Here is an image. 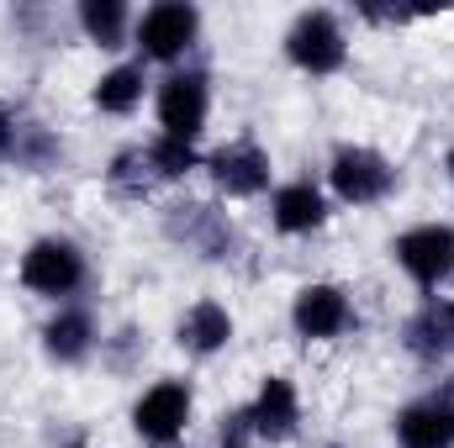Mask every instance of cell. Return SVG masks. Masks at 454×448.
Segmentation results:
<instances>
[{
    "instance_id": "12",
    "label": "cell",
    "mask_w": 454,
    "mask_h": 448,
    "mask_svg": "<svg viewBox=\"0 0 454 448\" xmlns=\"http://www.w3.org/2000/svg\"><path fill=\"white\" fill-rule=\"evenodd\" d=\"M270 222H275V232H286V237H312V232H323V227H328V196H323V185H312V180H286V185H275V196H270Z\"/></svg>"
},
{
    "instance_id": "23",
    "label": "cell",
    "mask_w": 454,
    "mask_h": 448,
    "mask_svg": "<svg viewBox=\"0 0 454 448\" xmlns=\"http://www.w3.org/2000/svg\"><path fill=\"white\" fill-rule=\"evenodd\" d=\"M450 328H454V301H450Z\"/></svg>"
},
{
    "instance_id": "3",
    "label": "cell",
    "mask_w": 454,
    "mask_h": 448,
    "mask_svg": "<svg viewBox=\"0 0 454 448\" xmlns=\"http://www.w3.org/2000/svg\"><path fill=\"white\" fill-rule=\"evenodd\" d=\"M328 185L343 206H380L396 190V164L364 143H343L328 158Z\"/></svg>"
},
{
    "instance_id": "8",
    "label": "cell",
    "mask_w": 454,
    "mask_h": 448,
    "mask_svg": "<svg viewBox=\"0 0 454 448\" xmlns=\"http://www.w3.org/2000/svg\"><path fill=\"white\" fill-rule=\"evenodd\" d=\"M201 169L212 174V185H217L223 196H232V201H254V196H264V190H270V174H275L270 153H264L254 137H232V143H223Z\"/></svg>"
},
{
    "instance_id": "5",
    "label": "cell",
    "mask_w": 454,
    "mask_h": 448,
    "mask_svg": "<svg viewBox=\"0 0 454 448\" xmlns=\"http://www.w3.org/2000/svg\"><path fill=\"white\" fill-rule=\"evenodd\" d=\"M391 259L396 269L418 285V290H439L454 274V227L450 222H418L402 237H391Z\"/></svg>"
},
{
    "instance_id": "18",
    "label": "cell",
    "mask_w": 454,
    "mask_h": 448,
    "mask_svg": "<svg viewBox=\"0 0 454 448\" xmlns=\"http://www.w3.org/2000/svg\"><path fill=\"white\" fill-rule=\"evenodd\" d=\"M80 32L96 42V48H121L127 32H132V11L121 0H80Z\"/></svg>"
},
{
    "instance_id": "11",
    "label": "cell",
    "mask_w": 454,
    "mask_h": 448,
    "mask_svg": "<svg viewBox=\"0 0 454 448\" xmlns=\"http://www.w3.org/2000/svg\"><path fill=\"white\" fill-rule=\"evenodd\" d=\"M396 448H454V396L434 390L396 412Z\"/></svg>"
},
{
    "instance_id": "22",
    "label": "cell",
    "mask_w": 454,
    "mask_h": 448,
    "mask_svg": "<svg viewBox=\"0 0 454 448\" xmlns=\"http://www.w3.org/2000/svg\"><path fill=\"white\" fill-rule=\"evenodd\" d=\"M444 174H450V185H454V143H450V153H444Z\"/></svg>"
},
{
    "instance_id": "15",
    "label": "cell",
    "mask_w": 454,
    "mask_h": 448,
    "mask_svg": "<svg viewBox=\"0 0 454 448\" xmlns=\"http://www.w3.org/2000/svg\"><path fill=\"white\" fill-rule=\"evenodd\" d=\"M90 348H96V317L85 306H59L43 322V353L53 364H80L90 359Z\"/></svg>"
},
{
    "instance_id": "6",
    "label": "cell",
    "mask_w": 454,
    "mask_h": 448,
    "mask_svg": "<svg viewBox=\"0 0 454 448\" xmlns=\"http://www.w3.org/2000/svg\"><path fill=\"white\" fill-rule=\"evenodd\" d=\"M21 285L32 290V296H43V301H64V296H74L80 285H85V253H80V243H69V237H37L27 253H21Z\"/></svg>"
},
{
    "instance_id": "13",
    "label": "cell",
    "mask_w": 454,
    "mask_h": 448,
    "mask_svg": "<svg viewBox=\"0 0 454 448\" xmlns=\"http://www.w3.org/2000/svg\"><path fill=\"white\" fill-rule=\"evenodd\" d=\"M232 312H227L223 301H212V296H201V301H191L185 312H180V322H175V343L185 348V353H196V359H217L227 343H232Z\"/></svg>"
},
{
    "instance_id": "2",
    "label": "cell",
    "mask_w": 454,
    "mask_h": 448,
    "mask_svg": "<svg viewBox=\"0 0 454 448\" xmlns=\"http://www.w3.org/2000/svg\"><path fill=\"white\" fill-rule=\"evenodd\" d=\"M201 37V11L191 0H159L132 21V42L143 64H180Z\"/></svg>"
},
{
    "instance_id": "10",
    "label": "cell",
    "mask_w": 454,
    "mask_h": 448,
    "mask_svg": "<svg viewBox=\"0 0 454 448\" xmlns=\"http://www.w3.org/2000/svg\"><path fill=\"white\" fill-rule=\"evenodd\" d=\"M243 412H248V428H254L259 444H291L296 428H301V396L286 375H264L259 396Z\"/></svg>"
},
{
    "instance_id": "1",
    "label": "cell",
    "mask_w": 454,
    "mask_h": 448,
    "mask_svg": "<svg viewBox=\"0 0 454 448\" xmlns=\"http://www.w3.org/2000/svg\"><path fill=\"white\" fill-rule=\"evenodd\" d=\"M286 58L301 69V74H312V80H328V74H339L343 64H348V32H343V21L328 11V5H312V11H296V21L286 27Z\"/></svg>"
},
{
    "instance_id": "16",
    "label": "cell",
    "mask_w": 454,
    "mask_h": 448,
    "mask_svg": "<svg viewBox=\"0 0 454 448\" xmlns=\"http://www.w3.org/2000/svg\"><path fill=\"white\" fill-rule=\"evenodd\" d=\"M402 343L418 364H439L454 353V328H450V301H423L407 328H402Z\"/></svg>"
},
{
    "instance_id": "7",
    "label": "cell",
    "mask_w": 454,
    "mask_h": 448,
    "mask_svg": "<svg viewBox=\"0 0 454 448\" xmlns=\"http://www.w3.org/2000/svg\"><path fill=\"white\" fill-rule=\"evenodd\" d=\"M153 112H159L164 137H185V143H196L201 127H207V116H212V80H207L201 69H175V74L159 85Z\"/></svg>"
},
{
    "instance_id": "4",
    "label": "cell",
    "mask_w": 454,
    "mask_h": 448,
    "mask_svg": "<svg viewBox=\"0 0 454 448\" xmlns=\"http://www.w3.org/2000/svg\"><path fill=\"white\" fill-rule=\"evenodd\" d=\"M191 412H196V396H191L185 380H175V375H169V380H153V385L132 401V433L153 448H169V444L185 438Z\"/></svg>"
},
{
    "instance_id": "14",
    "label": "cell",
    "mask_w": 454,
    "mask_h": 448,
    "mask_svg": "<svg viewBox=\"0 0 454 448\" xmlns=\"http://www.w3.org/2000/svg\"><path fill=\"white\" fill-rule=\"evenodd\" d=\"M169 237H180V243H191L201 259H232V248H238V232L227 222L223 212H212V206H169Z\"/></svg>"
},
{
    "instance_id": "24",
    "label": "cell",
    "mask_w": 454,
    "mask_h": 448,
    "mask_svg": "<svg viewBox=\"0 0 454 448\" xmlns=\"http://www.w3.org/2000/svg\"><path fill=\"white\" fill-rule=\"evenodd\" d=\"M328 448H343V444H328Z\"/></svg>"
},
{
    "instance_id": "9",
    "label": "cell",
    "mask_w": 454,
    "mask_h": 448,
    "mask_svg": "<svg viewBox=\"0 0 454 448\" xmlns=\"http://www.w3.org/2000/svg\"><path fill=\"white\" fill-rule=\"evenodd\" d=\"M291 328H296V337H307V343H333V337H343L354 328L348 290L343 285H328V280L301 285L296 301H291Z\"/></svg>"
},
{
    "instance_id": "21",
    "label": "cell",
    "mask_w": 454,
    "mask_h": 448,
    "mask_svg": "<svg viewBox=\"0 0 454 448\" xmlns=\"http://www.w3.org/2000/svg\"><path fill=\"white\" fill-rule=\"evenodd\" d=\"M21 116L11 112V106H0V164H11L16 158V148H21Z\"/></svg>"
},
{
    "instance_id": "20",
    "label": "cell",
    "mask_w": 454,
    "mask_h": 448,
    "mask_svg": "<svg viewBox=\"0 0 454 448\" xmlns=\"http://www.w3.org/2000/svg\"><path fill=\"white\" fill-rule=\"evenodd\" d=\"M106 185H112L116 196H127V201H143L148 185H153L148 153H143V148H121V153L112 158V169H106Z\"/></svg>"
},
{
    "instance_id": "19",
    "label": "cell",
    "mask_w": 454,
    "mask_h": 448,
    "mask_svg": "<svg viewBox=\"0 0 454 448\" xmlns=\"http://www.w3.org/2000/svg\"><path fill=\"white\" fill-rule=\"evenodd\" d=\"M143 153H148L153 180H185V174L201 169V153H196V143H185V137H164V132H159Z\"/></svg>"
},
{
    "instance_id": "17",
    "label": "cell",
    "mask_w": 454,
    "mask_h": 448,
    "mask_svg": "<svg viewBox=\"0 0 454 448\" xmlns=\"http://www.w3.org/2000/svg\"><path fill=\"white\" fill-rule=\"evenodd\" d=\"M143 96H148V74H143V64H116L106 69L101 80H96V90H90V106L106 116H132L143 106Z\"/></svg>"
}]
</instances>
